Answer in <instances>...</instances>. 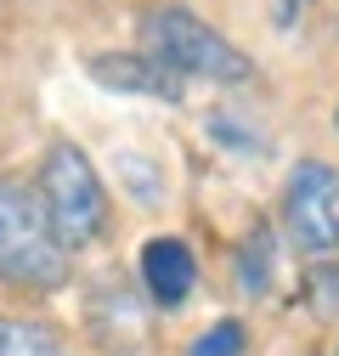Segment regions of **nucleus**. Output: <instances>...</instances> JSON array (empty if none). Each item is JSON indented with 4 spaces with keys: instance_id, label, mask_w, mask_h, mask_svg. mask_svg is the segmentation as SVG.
Returning <instances> with one entry per match:
<instances>
[{
    "instance_id": "1",
    "label": "nucleus",
    "mask_w": 339,
    "mask_h": 356,
    "mask_svg": "<svg viewBox=\"0 0 339 356\" xmlns=\"http://www.w3.org/2000/svg\"><path fill=\"white\" fill-rule=\"evenodd\" d=\"M34 198H40V209H46L51 232H57V243H63L68 254L102 243L108 227H113V220H108V215H113V209H108V187H102L97 164L85 159L79 142H51L46 153H40Z\"/></svg>"
},
{
    "instance_id": "2",
    "label": "nucleus",
    "mask_w": 339,
    "mask_h": 356,
    "mask_svg": "<svg viewBox=\"0 0 339 356\" xmlns=\"http://www.w3.org/2000/svg\"><path fill=\"white\" fill-rule=\"evenodd\" d=\"M142 40H147V57L164 63L176 79H204V85H249L254 74V57L238 51L232 40L215 29L192 17L187 6H147L142 12Z\"/></svg>"
},
{
    "instance_id": "3",
    "label": "nucleus",
    "mask_w": 339,
    "mask_h": 356,
    "mask_svg": "<svg viewBox=\"0 0 339 356\" xmlns=\"http://www.w3.org/2000/svg\"><path fill=\"white\" fill-rule=\"evenodd\" d=\"M0 283L23 294H51L68 283V249L57 243L34 181L0 175Z\"/></svg>"
},
{
    "instance_id": "4",
    "label": "nucleus",
    "mask_w": 339,
    "mask_h": 356,
    "mask_svg": "<svg viewBox=\"0 0 339 356\" xmlns=\"http://www.w3.org/2000/svg\"><path fill=\"white\" fill-rule=\"evenodd\" d=\"M283 238L322 260L339 254V170L322 159H300L283 187Z\"/></svg>"
},
{
    "instance_id": "5",
    "label": "nucleus",
    "mask_w": 339,
    "mask_h": 356,
    "mask_svg": "<svg viewBox=\"0 0 339 356\" xmlns=\"http://www.w3.org/2000/svg\"><path fill=\"white\" fill-rule=\"evenodd\" d=\"M85 68H91V79L102 91H119V97H153V102H170V108L187 97V85L164 63H153L147 51H97Z\"/></svg>"
},
{
    "instance_id": "6",
    "label": "nucleus",
    "mask_w": 339,
    "mask_h": 356,
    "mask_svg": "<svg viewBox=\"0 0 339 356\" xmlns=\"http://www.w3.org/2000/svg\"><path fill=\"white\" fill-rule=\"evenodd\" d=\"M142 289L158 311H181L198 289V254L187 238H147L142 243Z\"/></svg>"
},
{
    "instance_id": "7",
    "label": "nucleus",
    "mask_w": 339,
    "mask_h": 356,
    "mask_svg": "<svg viewBox=\"0 0 339 356\" xmlns=\"http://www.w3.org/2000/svg\"><path fill=\"white\" fill-rule=\"evenodd\" d=\"M272 277H277V232L266 220H254L249 238L238 243V289L249 300H261V294H272Z\"/></svg>"
},
{
    "instance_id": "8",
    "label": "nucleus",
    "mask_w": 339,
    "mask_h": 356,
    "mask_svg": "<svg viewBox=\"0 0 339 356\" xmlns=\"http://www.w3.org/2000/svg\"><path fill=\"white\" fill-rule=\"evenodd\" d=\"M0 356H74V345L40 317L0 311Z\"/></svg>"
},
{
    "instance_id": "9",
    "label": "nucleus",
    "mask_w": 339,
    "mask_h": 356,
    "mask_svg": "<svg viewBox=\"0 0 339 356\" xmlns=\"http://www.w3.org/2000/svg\"><path fill=\"white\" fill-rule=\"evenodd\" d=\"M300 294H306V311L322 323L339 317V254H322L306 266V277H300Z\"/></svg>"
},
{
    "instance_id": "10",
    "label": "nucleus",
    "mask_w": 339,
    "mask_h": 356,
    "mask_svg": "<svg viewBox=\"0 0 339 356\" xmlns=\"http://www.w3.org/2000/svg\"><path fill=\"white\" fill-rule=\"evenodd\" d=\"M113 175L124 187H131L142 204H158L164 198V175H158V164L147 159V153H113Z\"/></svg>"
},
{
    "instance_id": "11",
    "label": "nucleus",
    "mask_w": 339,
    "mask_h": 356,
    "mask_svg": "<svg viewBox=\"0 0 339 356\" xmlns=\"http://www.w3.org/2000/svg\"><path fill=\"white\" fill-rule=\"evenodd\" d=\"M187 356H249V328L238 317H221L187 345Z\"/></svg>"
},
{
    "instance_id": "12",
    "label": "nucleus",
    "mask_w": 339,
    "mask_h": 356,
    "mask_svg": "<svg viewBox=\"0 0 339 356\" xmlns=\"http://www.w3.org/2000/svg\"><path fill=\"white\" fill-rule=\"evenodd\" d=\"M300 356H322V350H300Z\"/></svg>"
},
{
    "instance_id": "13",
    "label": "nucleus",
    "mask_w": 339,
    "mask_h": 356,
    "mask_svg": "<svg viewBox=\"0 0 339 356\" xmlns=\"http://www.w3.org/2000/svg\"><path fill=\"white\" fill-rule=\"evenodd\" d=\"M333 130H339V108H333Z\"/></svg>"
},
{
    "instance_id": "14",
    "label": "nucleus",
    "mask_w": 339,
    "mask_h": 356,
    "mask_svg": "<svg viewBox=\"0 0 339 356\" xmlns=\"http://www.w3.org/2000/svg\"><path fill=\"white\" fill-rule=\"evenodd\" d=\"M328 356H339V345H333V350H328Z\"/></svg>"
}]
</instances>
